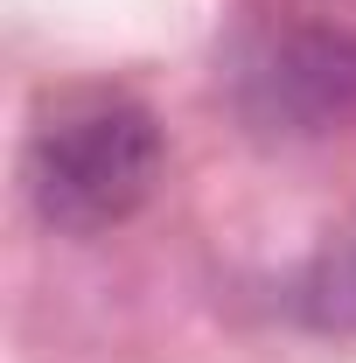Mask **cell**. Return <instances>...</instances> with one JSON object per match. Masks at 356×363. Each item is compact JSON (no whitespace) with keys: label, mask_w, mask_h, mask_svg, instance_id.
<instances>
[{"label":"cell","mask_w":356,"mask_h":363,"mask_svg":"<svg viewBox=\"0 0 356 363\" xmlns=\"http://www.w3.org/2000/svg\"><path fill=\"white\" fill-rule=\"evenodd\" d=\"M238 98L259 126L321 133L356 112V43L321 28H279L259 35L238 63Z\"/></svg>","instance_id":"obj_2"},{"label":"cell","mask_w":356,"mask_h":363,"mask_svg":"<svg viewBox=\"0 0 356 363\" xmlns=\"http://www.w3.org/2000/svg\"><path fill=\"white\" fill-rule=\"evenodd\" d=\"M161 182V126L154 112L119 91L63 98L28 140V196L49 230H91L126 224Z\"/></svg>","instance_id":"obj_1"},{"label":"cell","mask_w":356,"mask_h":363,"mask_svg":"<svg viewBox=\"0 0 356 363\" xmlns=\"http://www.w3.org/2000/svg\"><path fill=\"white\" fill-rule=\"evenodd\" d=\"M308 308H314V321H343V328H356V230L314 266Z\"/></svg>","instance_id":"obj_3"}]
</instances>
